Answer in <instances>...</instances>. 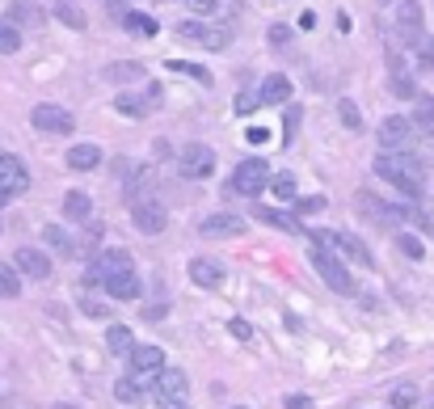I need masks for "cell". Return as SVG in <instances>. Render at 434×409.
<instances>
[{"label":"cell","mask_w":434,"mask_h":409,"mask_svg":"<svg viewBox=\"0 0 434 409\" xmlns=\"http://www.w3.org/2000/svg\"><path fill=\"white\" fill-rule=\"evenodd\" d=\"M376 173L384 177V182H392L401 194H409V199H418L422 190H426V169H422V161L414 156V152H380L376 156Z\"/></svg>","instance_id":"1"},{"label":"cell","mask_w":434,"mask_h":409,"mask_svg":"<svg viewBox=\"0 0 434 409\" xmlns=\"http://www.w3.org/2000/svg\"><path fill=\"white\" fill-rule=\"evenodd\" d=\"M414 118H418L422 127H434V97L430 93H418V97H414Z\"/></svg>","instance_id":"37"},{"label":"cell","mask_w":434,"mask_h":409,"mask_svg":"<svg viewBox=\"0 0 434 409\" xmlns=\"http://www.w3.org/2000/svg\"><path fill=\"white\" fill-rule=\"evenodd\" d=\"M397 245H401V253H409V258H422V241H418V237L401 232V237H397Z\"/></svg>","instance_id":"41"},{"label":"cell","mask_w":434,"mask_h":409,"mask_svg":"<svg viewBox=\"0 0 434 409\" xmlns=\"http://www.w3.org/2000/svg\"><path fill=\"white\" fill-rule=\"evenodd\" d=\"M186 4H190V8H194L198 17H211V13L219 8V0H186Z\"/></svg>","instance_id":"43"},{"label":"cell","mask_w":434,"mask_h":409,"mask_svg":"<svg viewBox=\"0 0 434 409\" xmlns=\"http://www.w3.org/2000/svg\"><path fill=\"white\" fill-rule=\"evenodd\" d=\"M228 329H232V334H236V338H253V329H249V321H241V317H236V321H232V325H228Z\"/></svg>","instance_id":"47"},{"label":"cell","mask_w":434,"mask_h":409,"mask_svg":"<svg viewBox=\"0 0 434 409\" xmlns=\"http://www.w3.org/2000/svg\"><path fill=\"white\" fill-rule=\"evenodd\" d=\"M160 367H165V351H160V346H135V351H131V372H135L139 380H143V376L152 380Z\"/></svg>","instance_id":"14"},{"label":"cell","mask_w":434,"mask_h":409,"mask_svg":"<svg viewBox=\"0 0 434 409\" xmlns=\"http://www.w3.org/2000/svg\"><path fill=\"white\" fill-rule=\"evenodd\" d=\"M203 237H245V220L241 215H232V211H215V215H207L203 220Z\"/></svg>","instance_id":"12"},{"label":"cell","mask_w":434,"mask_h":409,"mask_svg":"<svg viewBox=\"0 0 434 409\" xmlns=\"http://www.w3.org/2000/svg\"><path fill=\"white\" fill-rule=\"evenodd\" d=\"M160 409H186V397H160Z\"/></svg>","instance_id":"49"},{"label":"cell","mask_w":434,"mask_h":409,"mask_svg":"<svg viewBox=\"0 0 434 409\" xmlns=\"http://www.w3.org/2000/svg\"><path fill=\"white\" fill-rule=\"evenodd\" d=\"M257 106H262V97H253V93H241V97H236V114H253Z\"/></svg>","instance_id":"42"},{"label":"cell","mask_w":434,"mask_h":409,"mask_svg":"<svg viewBox=\"0 0 434 409\" xmlns=\"http://www.w3.org/2000/svg\"><path fill=\"white\" fill-rule=\"evenodd\" d=\"M177 38H181V42H194V46H203V51H224V46L232 42L228 30H215V25H207V21H181V25H177Z\"/></svg>","instance_id":"4"},{"label":"cell","mask_w":434,"mask_h":409,"mask_svg":"<svg viewBox=\"0 0 434 409\" xmlns=\"http://www.w3.org/2000/svg\"><path fill=\"white\" fill-rule=\"evenodd\" d=\"M283 405H287V409H317V405H312V397H304V393H291Z\"/></svg>","instance_id":"44"},{"label":"cell","mask_w":434,"mask_h":409,"mask_svg":"<svg viewBox=\"0 0 434 409\" xmlns=\"http://www.w3.org/2000/svg\"><path fill=\"white\" fill-rule=\"evenodd\" d=\"M55 17H59L68 30H84V25H89L84 8H80V4H72V0H55Z\"/></svg>","instance_id":"29"},{"label":"cell","mask_w":434,"mask_h":409,"mask_svg":"<svg viewBox=\"0 0 434 409\" xmlns=\"http://www.w3.org/2000/svg\"><path fill=\"white\" fill-rule=\"evenodd\" d=\"M338 114H342V122H346L350 131H359V127H363V114H359V106H355V101H342V106H338Z\"/></svg>","instance_id":"40"},{"label":"cell","mask_w":434,"mask_h":409,"mask_svg":"<svg viewBox=\"0 0 434 409\" xmlns=\"http://www.w3.org/2000/svg\"><path fill=\"white\" fill-rule=\"evenodd\" d=\"M295 127H300V106H291V110H287V135H283L287 144H291V135H295Z\"/></svg>","instance_id":"46"},{"label":"cell","mask_w":434,"mask_h":409,"mask_svg":"<svg viewBox=\"0 0 434 409\" xmlns=\"http://www.w3.org/2000/svg\"><path fill=\"white\" fill-rule=\"evenodd\" d=\"M13 266H17L21 275H30V279H46V275H51V258H46L42 249H34V245L17 249V253H13Z\"/></svg>","instance_id":"13"},{"label":"cell","mask_w":434,"mask_h":409,"mask_svg":"<svg viewBox=\"0 0 434 409\" xmlns=\"http://www.w3.org/2000/svg\"><path fill=\"white\" fill-rule=\"evenodd\" d=\"M397 25H401V34H405V42L422 30V4L418 0H401L397 4Z\"/></svg>","instance_id":"21"},{"label":"cell","mask_w":434,"mask_h":409,"mask_svg":"<svg viewBox=\"0 0 434 409\" xmlns=\"http://www.w3.org/2000/svg\"><path fill=\"white\" fill-rule=\"evenodd\" d=\"M122 25H127V30H131L135 38H156V30H160L152 13H131V8L122 13Z\"/></svg>","instance_id":"25"},{"label":"cell","mask_w":434,"mask_h":409,"mask_svg":"<svg viewBox=\"0 0 434 409\" xmlns=\"http://www.w3.org/2000/svg\"><path fill=\"white\" fill-rule=\"evenodd\" d=\"M0 296H4V300L21 296V270L8 266V262H0Z\"/></svg>","instance_id":"33"},{"label":"cell","mask_w":434,"mask_h":409,"mask_svg":"<svg viewBox=\"0 0 434 409\" xmlns=\"http://www.w3.org/2000/svg\"><path fill=\"white\" fill-rule=\"evenodd\" d=\"M409 405H418V389H414V384L392 389V409H409Z\"/></svg>","instance_id":"38"},{"label":"cell","mask_w":434,"mask_h":409,"mask_svg":"<svg viewBox=\"0 0 434 409\" xmlns=\"http://www.w3.org/2000/svg\"><path fill=\"white\" fill-rule=\"evenodd\" d=\"M236 409H245V405H236Z\"/></svg>","instance_id":"54"},{"label":"cell","mask_w":434,"mask_h":409,"mask_svg":"<svg viewBox=\"0 0 434 409\" xmlns=\"http://www.w3.org/2000/svg\"><path fill=\"white\" fill-rule=\"evenodd\" d=\"M8 21H17L21 30H25V25H42V4H34V0H13V4H8Z\"/></svg>","instance_id":"24"},{"label":"cell","mask_w":434,"mask_h":409,"mask_svg":"<svg viewBox=\"0 0 434 409\" xmlns=\"http://www.w3.org/2000/svg\"><path fill=\"white\" fill-rule=\"evenodd\" d=\"M122 4H127V0H110V8H114V13H118V17H122V13H127V8H122Z\"/></svg>","instance_id":"51"},{"label":"cell","mask_w":434,"mask_h":409,"mask_svg":"<svg viewBox=\"0 0 434 409\" xmlns=\"http://www.w3.org/2000/svg\"><path fill=\"white\" fill-rule=\"evenodd\" d=\"M287 38H291L287 25H270V42H274V46H287Z\"/></svg>","instance_id":"45"},{"label":"cell","mask_w":434,"mask_h":409,"mask_svg":"<svg viewBox=\"0 0 434 409\" xmlns=\"http://www.w3.org/2000/svg\"><path fill=\"white\" fill-rule=\"evenodd\" d=\"M270 194H274L279 203H295V177H291V173H274V177H270Z\"/></svg>","instance_id":"34"},{"label":"cell","mask_w":434,"mask_h":409,"mask_svg":"<svg viewBox=\"0 0 434 409\" xmlns=\"http://www.w3.org/2000/svg\"><path fill=\"white\" fill-rule=\"evenodd\" d=\"M355 203H359V211H363V215H367L371 224H384V228H397V224L405 220L397 203H384V199H376V194H367V190H363V194L355 199Z\"/></svg>","instance_id":"10"},{"label":"cell","mask_w":434,"mask_h":409,"mask_svg":"<svg viewBox=\"0 0 434 409\" xmlns=\"http://www.w3.org/2000/svg\"><path fill=\"white\" fill-rule=\"evenodd\" d=\"M152 389H156V397H186V393H190V380H186V372L160 367V372L152 376Z\"/></svg>","instance_id":"16"},{"label":"cell","mask_w":434,"mask_h":409,"mask_svg":"<svg viewBox=\"0 0 434 409\" xmlns=\"http://www.w3.org/2000/svg\"><path fill=\"white\" fill-rule=\"evenodd\" d=\"M13 51H21V25L17 21H0V55H13Z\"/></svg>","instance_id":"32"},{"label":"cell","mask_w":434,"mask_h":409,"mask_svg":"<svg viewBox=\"0 0 434 409\" xmlns=\"http://www.w3.org/2000/svg\"><path fill=\"white\" fill-rule=\"evenodd\" d=\"M257 97H262V106H283V101H291V80H287L283 72H274V76L262 80Z\"/></svg>","instance_id":"17"},{"label":"cell","mask_w":434,"mask_h":409,"mask_svg":"<svg viewBox=\"0 0 434 409\" xmlns=\"http://www.w3.org/2000/svg\"><path fill=\"white\" fill-rule=\"evenodd\" d=\"M177 173L181 177H211L215 173V152L207 144H186L177 152Z\"/></svg>","instance_id":"6"},{"label":"cell","mask_w":434,"mask_h":409,"mask_svg":"<svg viewBox=\"0 0 434 409\" xmlns=\"http://www.w3.org/2000/svg\"><path fill=\"white\" fill-rule=\"evenodd\" d=\"M55 409H76V405H68V401H59V405H55Z\"/></svg>","instance_id":"52"},{"label":"cell","mask_w":434,"mask_h":409,"mask_svg":"<svg viewBox=\"0 0 434 409\" xmlns=\"http://www.w3.org/2000/svg\"><path fill=\"white\" fill-rule=\"evenodd\" d=\"M80 304H84V313H89V317H101V313H106V308H101L97 300H80Z\"/></svg>","instance_id":"50"},{"label":"cell","mask_w":434,"mask_h":409,"mask_svg":"<svg viewBox=\"0 0 434 409\" xmlns=\"http://www.w3.org/2000/svg\"><path fill=\"white\" fill-rule=\"evenodd\" d=\"M42 241H46L55 253H63V258H76V241H72V237H68L59 224H46V228H42Z\"/></svg>","instance_id":"27"},{"label":"cell","mask_w":434,"mask_h":409,"mask_svg":"<svg viewBox=\"0 0 434 409\" xmlns=\"http://www.w3.org/2000/svg\"><path fill=\"white\" fill-rule=\"evenodd\" d=\"M63 215H68L72 224H84V220L93 215V199L80 194V190H68V194H63Z\"/></svg>","instance_id":"22"},{"label":"cell","mask_w":434,"mask_h":409,"mask_svg":"<svg viewBox=\"0 0 434 409\" xmlns=\"http://www.w3.org/2000/svg\"><path fill=\"white\" fill-rule=\"evenodd\" d=\"M114 397H118L122 405H135V401L143 397V380H139V376H135V380H127V376L114 380Z\"/></svg>","instance_id":"31"},{"label":"cell","mask_w":434,"mask_h":409,"mask_svg":"<svg viewBox=\"0 0 434 409\" xmlns=\"http://www.w3.org/2000/svg\"><path fill=\"white\" fill-rule=\"evenodd\" d=\"M131 224H135L143 237H160V232L169 228V211H165L160 203H152V199H139V203H131Z\"/></svg>","instance_id":"7"},{"label":"cell","mask_w":434,"mask_h":409,"mask_svg":"<svg viewBox=\"0 0 434 409\" xmlns=\"http://www.w3.org/2000/svg\"><path fill=\"white\" fill-rule=\"evenodd\" d=\"M257 220L262 224H270V228H283V232H291V237H308V228L295 220V215H287V211H274V207H257Z\"/></svg>","instance_id":"20"},{"label":"cell","mask_w":434,"mask_h":409,"mask_svg":"<svg viewBox=\"0 0 434 409\" xmlns=\"http://www.w3.org/2000/svg\"><path fill=\"white\" fill-rule=\"evenodd\" d=\"M106 76H110L114 84H131V80H143V63H135V59H118V63L106 68Z\"/></svg>","instance_id":"26"},{"label":"cell","mask_w":434,"mask_h":409,"mask_svg":"<svg viewBox=\"0 0 434 409\" xmlns=\"http://www.w3.org/2000/svg\"><path fill=\"white\" fill-rule=\"evenodd\" d=\"M30 190V173H25V161L21 156H0V194H8V199H17V194H25Z\"/></svg>","instance_id":"9"},{"label":"cell","mask_w":434,"mask_h":409,"mask_svg":"<svg viewBox=\"0 0 434 409\" xmlns=\"http://www.w3.org/2000/svg\"><path fill=\"white\" fill-rule=\"evenodd\" d=\"M333 249L342 253V258H350V262H359L363 270H371L376 266V258H371V249L359 241V237H346V232H333Z\"/></svg>","instance_id":"15"},{"label":"cell","mask_w":434,"mask_h":409,"mask_svg":"<svg viewBox=\"0 0 434 409\" xmlns=\"http://www.w3.org/2000/svg\"><path fill=\"white\" fill-rule=\"evenodd\" d=\"M266 186H270V169H266V161L249 156V161L236 165V173H232V190H236V194L253 199V194H262Z\"/></svg>","instance_id":"3"},{"label":"cell","mask_w":434,"mask_h":409,"mask_svg":"<svg viewBox=\"0 0 434 409\" xmlns=\"http://www.w3.org/2000/svg\"><path fill=\"white\" fill-rule=\"evenodd\" d=\"M300 215H317V211H325V194H308V199H295L291 203Z\"/></svg>","instance_id":"39"},{"label":"cell","mask_w":434,"mask_h":409,"mask_svg":"<svg viewBox=\"0 0 434 409\" xmlns=\"http://www.w3.org/2000/svg\"><path fill=\"white\" fill-rule=\"evenodd\" d=\"M106 346H110L114 355H131V351H135V346H131V329H127V325H110V329H106Z\"/></svg>","instance_id":"30"},{"label":"cell","mask_w":434,"mask_h":409,"mask_svg":"<svg viewBox=\"0 0 434 409\" xmlns=\"http://www.w3.org/2000/svg\"><path fill=\"white\" fill-rule=\"evenodd\" d=\"M30 122H34L42 135H72V131H76V118H72L63 106H51V101L34 106V110H30Z\"/></svg>","instance_id":"5"},{"label":"cell","mask_w":434,"mask_h":409,"mask_svg":"<svg viewBox=\"0 0 434 409\" xmlns=\"http://www.w3.org/2000/svg\"><path fill=\"white\" fill-rule=\"evenodd\" d=\"M409 46H414V55H418V68H426V72H434V34H426V30H418V34L409 38Z\"/></svg>","instance_id":"28"},{"label":"cell","mask_w":434,"mask_h":409,"mask_svg":"<svg viewBox=\"0 0 434 409\" xmlns=\"http://www.w3.org/2000/svg\"><path fill=\"white\" fill-rule=\"evenodd\" d=\"M127 270H135L131 253H127V249H106V253H97V262H93V283H106V279L127 275Z\"/></svg>","instance_id":"11"},{"label":"cell","mask_w":434,"mask_h":409,"mask_svg":"<svg viewBox=\"0 0 434 409\" xmlns=\"http://www.w3.org/2000/svg\"><path fill=\"white\" fill-rule=\"evenodd\" d=\"M4 203H8V194H0V207H4Z\"/></svg>","instance_id":"53"},{"label":"cell","mask_w":434,"mask_h":409,"mask_svg":"<svg viewBox=\"0 0 434 409\" xmlns=\"http://www.w3.org/2000/svg\"><path fill=\"white\" fill-rule=\"evenodd\" d=\"M312 270L333 287V291H342V296H350L355 291V279H350V270H346V262L342 258H333V245H312Z\"/></svg>","instance_id":"2"},{"label":"cell","mask_w":434,"mask_h":409,"mask_svg":"<svg viewBox=\"0 0 434 409\" xmlns=\"http://www.w3.org/2000/svg\"><path fill=\"white\" fill-rule=\"evenodd\" d=\"M114 110L127 114V118H143V114H148V106H143L135 93H118V97H114Z\"/></svg>","instance_id":"35"},{"label":"cell","mask_w":434,"mask_h":409,"mask_svg":"<svg viewBox=\"0 0 434 409\" xmlns=\"http://www.w3.org/2000/svg\"><path fill=\"white\" fill-rule=\"evenodd\" d=\"M190 283L194 287H219L224 283V266L211 262V258H194L190 262Z\"/></svg>","instance_id":"18"},{"label":"cell","mask_w":434,"mask_h":409,"mask_svg":"<svg viewBox=\"0 0 434 409\" xmlns=\"http://www.w3.org/2000/svg\"><path fill=\"white\" fill-rule=\"evenodd\" d=\"M97 165H101V148H97V144H72V148H68V169L89 173V169H97Z\"/></svg>","instance_id":"19"},{"label":"cell","mask_w":434,"mask_h":409,"mask_svg":"<svg viewBox=\"0 0 434 409\" xmlns=\"http://www.w3.org/2000/svg\"><path fill=\"white\" fill-rule=\"evenodd\" d=\"M380 144H384L388 152H409V144H414V122H409L405 114H388V118L380 122Z\"/></svg>","instance_id":"8"},{"label":"cell","mask_w":434,"mask_h":409,"mask_svg":"<svg viewBox=\"0 0 434 409\" xmlns=\"http://www.w3.org/2000/svg\"><path fill=\"white\" fill-rule=\"evenodd\" d=\"M169 68H173V72H181V76H190V80H198V84H211V72H207V68H198V63H186V59H169Z\"/></svg>","instance_id":"36"},{"label":"cell","mask_w":434,"mask_h":409,"mask_svg":"<svg viewBox=\"0 0 434 409\" xmlns=\"http://www.w3.org/2000/svg\"><path fill=\"white\" fill-rule=\"evenodd\" d=\"M101 287H106L114 300H135V296H139V275H135V270H127V275H114V279H106Z\"/></svg>","instance_id":"23"},{"label":"cell","mask_w":434,"mask_h":409,"mask_svg":"<svg viewBox=\"0 0 434 409\" xmlns=\"http://www.w3.org/2000/svg\"><path fill=\"white\" fill-rule=\"evenodd\" d=\"M249 139H253V144H266V139H270V131H266V127H249Z\"/></svg>","instance_id":"48"}]
</instances>
